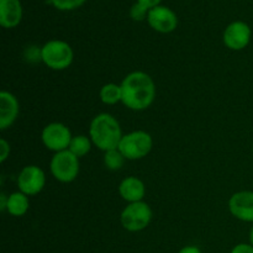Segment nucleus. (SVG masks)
<instances>
[{
	"mask_svg": "<svg viewBox=\"0 0 253 253\" xmlns=\"http://www.w3.org/2000/svg\"><path fill=\"white\" fill-rule=\"evenodd\" d=\"M121 85V103L135 111L146 110L156 98V85L145 72H132L124 78Z\"/></svg>",
	"mask_w": 253,
	"mask_h": 253,
	"instance_id": "1",
	"label": "nucleus"
},
{
	"mask_svg": "<svg viewBox=\"0 0 253 253\" xmlns=\"http://www.w3.org/2000/svg\"><path fill=\"white\" fill-rule=\"evenodd\" d=\"M90 140L99 150L108 152L119 147L123 132L119 121L110 114H99L91 120L89 127Z\"/></svg>",
	"mask_w": 253,
	"mask_h": 253,
	"instance_id": "2",
	"label": "nucleus"
},
{
	"mask_svg": "<svg viewBox=\"0 0 253 253\" xmlns=\"http://www.w3.org/2000/svg\"><path fill=\"white\" fill-rule=\"evenodd\" d=\"M42 62L53 71H63L68 68L74 58L72 47L66 41L51 40L42 46L40 51Z\"/></svg>",
	"mask_w": 253,
	"mask_h": 253,
	"instance_id": "3",
	"label": "nucleus"
},
{
	"mask_svg": "<svg viewBox=\"0 0 253 253\" xmlns=\"http://www.w3.org/2000/svg\"><path fill=\"white\" fill-rule=\"evenodd\" d=\"M152 146L153 141L150 133L138 130L124 135L118 148L126 160L135 161L146 157L152 150Z\"/></svg>",
	"mask_w": 253,
	"mask_h": 253,
	"instance_id": "4",
	"label": "nucleus"
},
{
	"mask_svg": "<svg viewBox=\"0 0 253 253\" xmlns=\"http://www.w3.org/2000/svg\"><path fill=\"white\" fill-rule=\"evenodd\" d=\"M152 220V210L145 202L130 203L123 210L120 216L121 225L130 232H138L145 230Z\"/></svg>",
	"mask_w": 253,
	"mask_h": 253,
	"instance_id": "5",
	"label": "nucleus"
},
{
	"mask_svg": "<svg viewBox=\"0 0 253 253\" xmlns=\"http://www.w3.org/2000/svg\"><path fill=\"white\" fill-rule=\"evenodd\" d=\"M51 173L58 182L71 183L78 177L79 158L69 150L56 152L49 163Z\"/></svg>",
	"mask_w": 253,
	"mask_h": 253,
	"instance_id": "6",
	"label": "nucleus"
},
{
	"mask_svg": "<svg viewBox=\"0 0 253 253\" xmlns=\"http://www.w3.org/2000/svg\"><path fill=\"white\" fill-rule=\"evenodd\" d=\"M41 138L43 145L49 151L61 152V151L68 150L73 136L66 125L61 123H52L44 126Z\"/></svg>",
	"mask_w": 253,
	"mask_h": 253,
	"instance_id": "7",
	"label": "nucleus"
},
{
	"mask_svg": "<svg viewBox=\"0 0 253 253\" xmlns=\"http://www.w3.org/2000/svg\"><path fill=\"white\" fill-rule=\"evenodd\" d=\"M46 184V177L43 170L37 166H26L17 175V187L20 192L30 195H36L43 189Z\"/></svg>",
	"mask_w": 253,
	"mask_h": 253,
	"instance_id": "8",
	"label": "nucleus"
},
{
	"mask_svg": "<svg viewBox=\"0 0 253 253\" xmlns=\"http://www.w3.org/2000/svg\"><path fill=\"white\" fill-rule=\"evenodd\" d=\"M251 27L249 24L245 21H237L231 22L227 25L225 29L224 35H222V41L227 48L232 49V51H240L247 47V44L251 41Z\"/></svg>",
	"mask_w": 253,
	"mask_h": 253,
	"instance_id": "9",
	"label": "nucleus"
},
{
	"mask_svg": "<svg viewBox=\"0 0 253 253\" xmlns=\"http://www.w3.org/2000/svg\"><path fill=\"white\" fill-rule=\"evenodd\" d=\"M147 21L155 31L161 34L173 32L178 26V17L175 12L163 5H158L148 11Z\"/></svg>",
	"mask_w": 253,
	"mask_h": 253,
	"instance_id": "10",
	"label": "nucleus"
},
{
	"mask_svg": "<svg viewBox=\"0 0 253 253\" xmlns=\"http://www.w3.org/2000/svg\"><path fill=\"white\" fill-rule=\"evenodd\" d=\"M229 209L232 216L245 222H253V192L241 190L230 198Z\"/></svg>",
	"mask_w": 253,
	"mask_h": 253,
	"instance_id": "11",
	"label": "nucleus"
},
{
	"mask_svg": "<svg viewBox=\"0 0 253 253\" xmlns=\"http://www.w3.org/2000/svg\"><path fill=\"white\" fill-rule=\"evenodd\" d=\"M19 115V101L10 91L0 93V130H6L15 123Z\"/></svg>",
	"mask_w": 253,
	"mask_h": 253,
	"instance_id": "12",
	"label": "nucleus"
},
{
	"mask_svg": "<svg viewBox=\"0 0 253 253\" xmlns=\"http://www.w3.org/2000/svg\"><path fill=\"white\" fill-rule=\"evenodd\" d=\"M22 20L20 0H0V25L4 29H14Z\"/></svg>",
	"mask_w": 253,
	"mask_h": 253,
	"instance_id": "13",
	"label": "nucleus"
},
{
	"mask_svg": "<svg viewBox=\"0 0 253 253\" xmlns=\"http://www.w3.org/2000/svg\"><path fill=\"white\" fill-rule=\"evenodd\" d=\"M119 194L124 200L130 203L142 202L146 194V188L142 180L136 177H127L119 185Z\"/></svg>",
	"mask_w": 253,
	"mask_h": 253,
	"instance_id": "14",
	"label": "nucleus"
},
{
	"mask_svg": "<svg viewBox=\"0 0 253 253\" xmlns=\"http://www.w3.org/2000/svg\"><path fill=\"white\" fill-rule=\"evenodd\" d=\"M30 208L29 197L21 192H15L7 197L6 211L12 216H24Z\"/></svg>",
	"mask_w": 253,
	"mask_h": 253,
	"instance_id": "15",
	"label": "nucleus"
},
{
	"mask_svg": "<svg viewBox=\"0 0 253 253\" xmlns=\"http://www.w3.org/2000/svg\"><path fill=\"white\" fill-rule=\"evenodd\" d=\"M100 100L106 105H114L119 103L123 99V91H121V85H118L115 83H108L103 85L100 89Z\"/></svg>",
	"mask_w": 253,
	"mask_h": 253,
	"instance_id": "16",
	"label": "nucleus"
},
{
	"mask_svg": "<svg viewBox=\"0 0 253 253\" xmlns=\"http://www.w3.org/2000/svg\"><path fill=\"white\" fill-rule=\"evenodd\" d=\"M91 148V140H89V137L84 135H78L74 136L71 141V145H69L68 150L73 153L74 156H77L78 158L84 157L86 153H89Z\"/></svg>",
	"mask_w": 253,
	"mask_h": 253,
	"instance_id": "17",
	"label": "nucleus"
},
{
	"mask_svg": "<svg viewBox=\"0 0 253 253\" xmlns=\"http://www.w3.org/2000/svg\"><path fill=\"white\" fill-rule=\"evenodd\" d=\"M125 160L126 158L119 151V148H115V150H110L108 152H105V156H104V165H105V167L108 169L118 170L123 167Z\"/></svg>",
	"mask_w": 253,
	"mask_h": 253,
	"instance_id": "18",
	"label": "nucleus"
},
{
	"mask_svg": "<svg viewBox=\"0 0 253 253\" xmlns=\"http://www.w3.org/2000/svg\"><path fill=\"white\" fill-rule=\"evenodd\" d=\"M85 1L86 0H49V2L61 11H69V10L78 9Z\"/></svg>",
	"mask_w": 253,
	"mask_h": 253,
	"instance_id": "19",
	"label": "nucleus"
},
{
	"mask_svg": "<svg viewBox=\"0 0 253 253\" xmlns=\"http://www.w3.org/2000/svg\"><path fill=\"white\" fill-rule=\"evenodd\" d=\"M150 10L146 6H143L142 4H140L138 1H136L135 4L131 6L130 9V16L131 19L135 20V21H142V20H147V15Z\"/></svg>",
	"mask_w": 253,
	"mask_h": 253,
	"instance_id": "20",
	"label": "nucleus"
},
{
	"mask_svg": "<svg viewBox=\"0 0 253 253\" xmlns=\"http://www.w3.org/2000/svg\"><path fill=\"white\" fill-rule=\"evenodd\" d=\"M10 155V145L6 142V140L1 138L0 140V162L4 163L6 158Z\"/></svg>",
	"mask_w": 253,
	"mask_h": 253,
	"instance_id": "21",
	"label": "nucleus"
},
{
	"mask_svg": "<svg viewBox=\"0 0 253 253\" xmlns=\"http://www.w3.org/2000/svg\"><path fill=\"white\" fill-rule=\"evenodd\" d=\"M230 253H253V246L251 244H239Z\"/></svg>",
	"mask_w": 253,
	"mask_h": 253,
	"instance_id": "22",
	"label": "nucleus"
},
{
	"mask_svg": "<svg viewBox=\"0 0 253 253\" xmlns=\"http://www.w3.org/2000/svg\"><path fill=\"white\" fill-rule=\"evenodd\" d=\"M137 1L140 2V4H142L143 6L147 7L148 10H151V9H153V7L158 6L162 0H137Z\"/></svg>",
	"mask_w": 253,
	"mask_h": 253,
	"instance_id": "23",
	"label": "nucleus"
},
{
	"mask_svg": "<svg viewBox=\"0 0 253 253\" xmlns=\"http://www.w3.org/2000/svg\"><path fill=\"white\" fill-rule=\"evenodd\" d=\"M178 253H202V251H200L199 247L197 246H185Z\"/></svg>",
	"mask_w": 253,
	"mask_h": 253,
	"instance_id": "24",
	"label": "nucleus"
},
{
	"mask_svg": "<svg viewBox=\"0 0 253 253\" xmlns=\"http://www.w3.org/2000/svg\"><path fill=\"white\" fill-rule=\"evenodd\" d=\"M6 205H7V197L1 193V197H0V209L1 210H6Z\"/></svg>",
	"mask_w": 253,
	"mask_h": 253,
	"instance_id": "25",
	"label": "nucleus"
},
{
	"mask_svg": "<svg viewBox=\"0 0 253 253\" xmlns=\"http://www.w3.org/2000/svg\"><path fill=\"white\" fill-rule=\"evenodd\" d=\"M250 244H251L253 246V225L251 227V231H250Z\"/></svg>",
	"mask_w": 253,
	"mask_h": 253,
	"instance_id": "26",
	"label": "nucleus"
},
{
	"mask_svg": "<svg viewBox=\"0 0 253 253\" xmlns=\"http://www.w3.org/2000/svg\"><path fill=\"white\" fill-rule=\"evenodd\" d=\"M252 152H253V147H252Z\"/></svg>",
	"mask_w": 253,
	"mask_h": 253,
	"instance_id": "27",
	"label": "nucleus"
}]
</instances>
